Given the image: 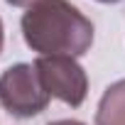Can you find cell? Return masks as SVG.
Segmentation results:
<instances>
[{"label":"cell","mask_w":125,"mask_h":125,"mask_svg":"<svg viewBox=\"0 0 125 125\" xmlns=\"http://www.w3.org/2000/svg\"><path fill=\"white\" fill-rule=\"evenodd\" d=\"M25 44L39 56H83L93 44V22L69 0H37L20 20Z\"/></svg>","instance_id":"obj_1"},{"label":"cell","mask_w":125,"mask_h":125,"mask_svg":"<svg viewBox=\"0 0 125 125\" xmlns=\"http://www.w3.org/2000/svg\"><path fill=\"white\" fill-rule=\"evenodd\" d=\"M34 64H15L0 74V105L15 118H34L49 105Z\"/></svg>","instance_id":"obj_2"},{"label":"cell","mask_w":125,"mask_h":125,"mask_svg":"<svg viewBox=\"0 0 125 125\" xmlns=\"http://www.w3.org/2000/svg\"><path fill=\"white\" fill-rule=\"evenodd\" d=\"M34 69L44 91L71 108H79L88 96V76L74 56H39Z\"/></svg>","instance_id":"obj_3"},{"label":"cell","mask_w":125,"mask_h":125,"mask_svg":"<svg viewBox=\"0 0 125 125\" xmlns=\"http://www.w3.org/2000/svg\"><path fill=\"white\" fill-rule=\"evenodd\" d=\"M96 125H125V79L103 91L96 110Z\"/></svg>","instance_id":"obj_4"},{"label":"cell","mask_w":125,"mask_h":125,"mask_svg":"<svg viewBox=\"0 0 125 125\" xmlns=\"http://www.w3.org/2000/svg\"><path fill=\"white\" fill-rule=\"evenodd\" d=\"M8 5H12V8H30V5H34L37 0H5Z\"/></svg>","instance_id":"obj_5"},{"label":"cell","mask_w":125,"mask_h":125,"mask_svg":"<svg viewBox=\"0 0 125 125\" xmlns=\"http://www.w3.org/2000/svg\"><path fill=\"white\" fill-rule=\"evenodd\" d=\"M49 125H86V123H81V120H54Z\"/></svg>","instance_id":"obj_6"},{"label":"cell","mask_w":125,"mask_h":125,"mask_svg":"<svg viewBox=\"0 0 125 125\" xmlns=\"http://www.w3.org/2000/svg\"><path fill=\"white\" fill-rule=\"evenodd\" d=\"M3 42H5V30H3V20H0V52H3Z\"/></svg>","instance_id":"obj_7"},{"label":"cell","mask_w":125,"mask_h":125,"mask_svg":"<svg viewBox=\"0 0 125 125\" xmlns=\"http://www.w3.org/2000/svg\"><path fill=\"white\" fill-rule=\"evenodd\" d=\"M98 3H108L110 5V3H120V0H98Z\"/></svg>","instance_id":"obj_8"}]
</instances>
